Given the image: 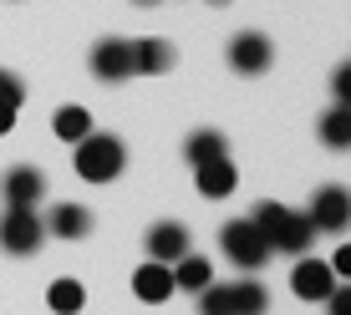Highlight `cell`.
<instances>
[{
	"label": "cell",
	"instance_id": "1",
	"mask_svg": "<svg viewBox=\"0 0 351 315\" xmlns=\"http://www.w3.org/2000/svg\"><path fill=\"white\" fill-rule=\"evenodd\" d=\"M128 163V148L117 138H107V132H87V138L77 142V173L87 178V184H107V178H117Z\"/></svg>",
	"mask_w": 351,
	"mask_h": 315
},
{
	"label": "cell",
	"instance_id": "2",
	"mask_svg": "<svg viewBox=\"0 0 351 315\" xmlns=\"http://www.w3.org/2000/svg\"><path fill=\"white\" fill-rule=\"evenodd\" d=\"M219 244L224 254L239 264V270H260L265 260H270V239L260 234L250 219H234V224H224V234H219Z\"/></svg>",
	"mask_w": 351,
	"mask_h": 315
},
{
	"label": "cell",
	"instance_id": "3",
	"mask_svg": "<svg viewBox=\"0 0 351 315\" xmlns=\"http://www.w3.org/2000/svg\"><path fill=\"white\" fill-rule=\"evenodd\" d=\"M41 234H46V224L36 219L31 209H5L0 214V249L5 254H36L41 249Z\"/></svg>",
	"mask_w": 351,
	"mask_h": 315
},
{
	"label": "cell",
	"instance_id": "4",
	"mask_svg": "<svg viewBox=\"0 0 351 315\" xmlns=\"http://www.w3.org/2000/svg\"><path fill=\"white\" fill-rule=\"evenodd\" d=\"M311 224H316V234H341L351 224V193L346 188H321L316 199H311Z\"/></svg>",
	"mask_w": 351,
	"mask_h": 315
},
{
	"label": "cell",
	"instance_id": "5",
	"mask_svg": "<svg viewBox=\"0 0 351 315\" xmlns=\"http://www.w3.org/2000/svg\"><path fill=\"white\" fill-rule=\"evenodd\" d=\"M92 71L102 81H128L132 77V41H97L92 46Z\"/></svg>",
	"mask_w": 351,
	"mask_h": 315
},
{
	"label": "cell",
	"instance_id": "6",
	"mask_svg": "<svg viewBox=\"0 0 351 315\" xmlns=\"http://www.w3.org/2000/svg\"><path fill=\"white\" fill-rule=\"evenodd\" d=\"M189 244H193L189 229H184V224H173V219L148 229V260H158V264H178V260L189 254Z\"/></svg>",
	"mask_w": 351,
	"mask_h": 315
},
{
	"label": "cell",
	"instance_id": "7",
	"mask_svg": "<svg viewBox=\"0 0 351 315\" xmlns=\"http://www.w3.org/2000/svg\"><path fill=\"white\" fill-rule=\"evenodd\" d=\"M311 239H316V224H311V214H290V209H285L280 229L270 234V249H280V254H306Z\"/></svg>",
	"mask_w": 351,
	"mask_h": 315
},
{
	"label": "cell",
	"instance_id": "8",
	"mask_svg": "<svg viewBox=\"0 0 351 315\" xmlns=\"http://www.w3.org/2000/svg\"><path fill=\"white\" fill-rule=\"evenodd\" d=\"M331 285H336V275H331V264H321V260H300L295 275H290V290H295L300 300H326Z\"/></svg>",
	"mask_w": 351,
	"mask_h": 315
},
{
	"label": "cell",
	"instance_id": "9",
	"mask_svg": "<svg viewBox=\"0 0 351 315\" xmlns=\"http://www.w3.org/2000/svg\"><path fill=\"white\" fill-rule=\"evenodd\" d=\"M229 66H234V71H250V77L265 71V66H270V41L255 36V31L234 36V41H229Z\"/></svg>",
	"mask_w": 351,
	"mask_h": 315
},
{
	"label": "cell",
	"instance_id": "10",
	"mask_svg": "<svg viewBox=\"0 0 351 315\" xmlns=\"http://www.w3.org/2000/svg\"><path fill=\"white\" fill-rule=\"evenodd\" d=\"M193 184H199L204 199H229L239 184V173H234V163L229 158H214V163H199L193 168Z\"/></svg>",
	"mask_w": 351,
	"mask_h": 315
},
{
	"label": "cell",
	"instance_id": "11",
	"mask_svg": "<svg viewBox=\"0 0 351 315\" xmlns=\"http://www.w3.org/2000/svg\"><path fill=\"white\" fill-rule=\"evenodd\" d=\"M0 188H5V203H10V209H31V203H41L46 178L36 173V168H10Z\"/></svg>",
	"mask_w": 351,
	"mask_h": 315
},
{
	"label": "cell",
	"instance_id": "12",
	"mask_svg": "<svg viewBox=\"0 0 351 315\" xmlns=\"http://www.w3.org/2000/svg\"><path fill=\"white\" fill-rule=\"evenodd\" d=\"M132 295L148 300V305L168 300V295H173V270H168V264H158V260H148L138 275H132Z\"/></svg>",
	"mask_w": 351,
	"mask_h": 315
},
{
	"label": "cell",
	"instance_id": "13",
	"mask_svg": "<svg viewBox=\"0 0 351 315\" xmlns=\"http://www.w3.org/2000/svg\"><path fill=\"white\" fill-rule=\"evenodd\" d=\"M168 66H173V46L168 41H153V36L148 41H132V71H148L153 77V71H168Z\"/></svg>",
	"mask_w": 351,
	"mask_h": 315
},
{
	"label": "cell",
	"instance_id": "14",
	"mask_svg": "<svg viewBox=\"0 0 351 315\" xmlns=\"http://www.w3.org/2000/svg\"><path fill=\"white\" fill-rule=\"evenodd\" d=\"M51 234H62V239L92 234V214L82 209V203H56V209H51Z\"/></svg>",
	"mask_w": 351,
	"mask_h": 315
},
{
	"label": "cell",
	"instance_id": "15",
	"mask_svg": "<svg viewBox=\"0 0 351 315\" xmlns=\"http://www.w3.org/2000/svg\"><path fill=\"white\" fill-rule=\"evenodd\" d=\"M209 280H214V270H209L204 254H184V260L173 264V290H193V295H199Z\"/></svg>",
	"mask_w": 351,
	"mask_h": 315
},
{
	"label": "cell",
	"instance_id": "16",
	"mask_svg": "<svg viewBox=\"0 0 351 315\" xmlns=\"http://www.w3.org/2000/svg\"><path fill=\"white\" fill-rule=\"evenodd\" d=\"M184 158H189L193 168H199V163H214V158H229V142L219 138V132L204 127V132H193V138L184 142Z\"/></svg>",
	"mask_w": 351,
	"mask_h": 315
},
{
	"label": "cell",
	"instance_id": "17",
	"mask_svg": "<svg viewBox=\"0 0 351 315\" xmlns=\"http://www.w3.org/2000/svg\"><path fill=\"white\" fill-rule=\"evenodd\" d=\"M229 305H234V315H265L270 300H265V285L239 280V285H229Z\"/></svg>",
	"mask_w": 351,
	"mask_h": 315
},
{
	"label": "cell",
	"instance_id": "18",
	"mask_svg": "<svg viewBox=\"0 0 351 315\" xmlns=\"http://www.w3.org/2000/svg\"><path fill=\"white\" fill-rule=\"evenodd\" d=\"M51 127H56L62 142H82L92 132V117H87V107H62V112L51 117Z\"/></svg>",
	"mask_w": 351,
	"mask_h": 315
},
{
	"label": "cell",
	"instance_id": "19",
	"mask_svg": "<svg viewBox=\"0 0 351 315\" xmlns=\"http://www.w3.org/2000/svg\"><path fill=\"white\" fill-rule=\"evenodd\" d=\"M46 305H51L56 315H77L82 305H87V290H82L77 280H56L51 290H46Z\"/></svg>",
	"mask_w": 351,
	"mask_h": 315
},
{
	"label": "cell",
	"instance_id": "20",
	"mask_svg": "<svg viewBox=\"0 0 351 315\" xmlns=\"http://www.w3.org/2000/svg\"><path fill=\"white\" fill-rule=\"evenodd\" d=\"M321 142L326 148H351V107H331L321 117Z\"/></svg>",
	"mask_w": 351,
	"mask_h": 315
},
{
	"label": "cell",
	"instance_id": "21",
	"mask_svg": "<svg viewBox=\"0 0 351 315\" xmlns=\"http://www.w3.org/2000/svg\"><path fill=\"white\" fill-rule=\"evenodd\" d=\"M199 315H234V305H229V285H204L199 290Z\"/></svg>",
	"mask_w": 351,
	"mask_h": 315
},
{
	"label": "cell",
	"instance_id": "22",
	"mask_svg": "<svg viewBox=\"0 0 351 315\" xmlns=\"http://www.w3.org/2000/svg\"><path fill=\"white\" fill-rule=\"evenodd\" d=\"M280 219H285V203H270V199H265V203H255V219H250V224H255L260 234L270 239L275 229H280Z\"/></svg>",
	"mask_w": 351,
	"mask_h": 315
},
{
	"label": "cell",
	"instance_id": "23",
	"mask_svg": "<svg viewBox=\"0 0 351 315\" xmlns=\"http://www.w3.org/2000/svg\"><path fill=\"white\" fill-rule=\"evenodd\" d=\"M21 97H26V87H21L16 77H10L5 66H0V102H10V107H21Z\"/></svg>",
	"mask_w": 351,
	"mask_h": 315
},
{
	"label": "cell",
	"instance_id": "24",
	"mask_svg": "<svg viewBox=\"0 0 351 315\" xmlns=\"http://www.w3.org/2000/svg\"><path fill=\"white\" fill-rule=\"evenodd\" d=\"M326 305H331V315H351V285H331Z\"/></svg>",
	"mask_w": 351,
	"mask_h": 315
},
{
	"label": "cell",
	"instance_id": "25",
	"mask_svg": "<svg viewBox=\"0 0 351 315\" xmlns=\"http://www.w3.org/2000/svg\"><path fill=\"white\" fill-rule=\"evenodd\" d=\"M331 92L341 97V107H351V66H336V77H331Z\"/></svg>",
	"mask_w": 351,
	"mask_h": 315
},
{
	"label": "cell",
	"instance_id": "26",
	"mask_svg": "<svg viewBox=\"0 0 351 315\" xmlns=\"http://www.w3.org/2000/svg\"><path fill=\"white\" fill-rule=\"evenodd\" d=\"M331 275H346V280H351V244H341V249H336V264H331Z\"/></svg>",
	"mask_w": 351,
	"mask_h": 315
},
{
	"label": "cell",
	"instance_id": "27",
	"mask_svg": "<svg viewBox=\"0 0 351 315\" xmlns=\"http://www.w3.org/2000/svg\"><path fill=\"white\" fill-rule=\"evenodd\" d=\"M10 123H16V107H10V102H0V132H10Z\"/></svg>",
	"mask_w": 351,
	"mask_h": 315
}]
</instances>
